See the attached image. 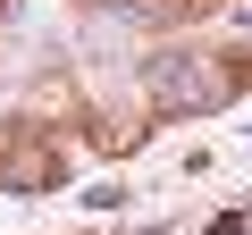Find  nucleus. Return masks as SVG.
Wrapping results in <instances>:
<instances>
[{
	"mask_svg": "<svg viewBox=\"0 0 252 235\" xmlns=\"http://www.w3.org/2000/svg\"><path fill=\"white\" fill-rule=\"evenodd\" d=\"M210 235H252V210H227V218H219Z\"/></svg>",
	"mask_w": 252,
	"mask_h": 235,
	"instance_id": "nucleus-2",
	"label": "nucleus"
},
{
	"mask_svg": "<svg viewBox=\"0 0 252 235\" xmlns=\"http://www.w3.org/2000/svg\"><path fill=\"white\" fill-rule=\"evenodd\" d=\"M235 92V67H210V59H160L152 67V101L160 109H219Z\"/></svg>",
	"mask_w": 252,
	"mask_h": 235,
	"instance_id": "nucleus-1",
	"label": "nucleus"
}]
</instances>
